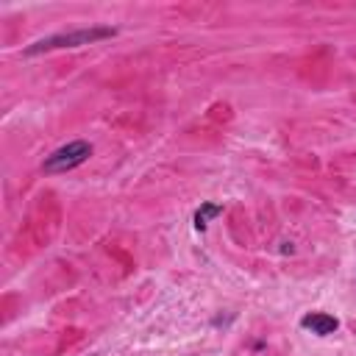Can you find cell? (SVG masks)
<instances>
[{
  "instance_id": "1",
  "label": "cell",
  "mask_w": 356,
  "mask_h": 356,
  "mask_svg": "<svg viewBox=\"0 0 356 356\" xmlns=\"http://www.w3.org/2000/svg\"><path fill=\"white\" fill-rule=\"evenodd\" d=\"M114 28H83V31H72V33H58V36H47L42 42H36L33 47H28V53H39V50H56V47H78V44H92L97 39H108L114 36Z\"/></svg>"
},
{
  "instance_id": "2",
  "label": "cell",
  "mask_w": 356,
  "mask_h": 356,
  "mask_svg": "<svg viewBox=\"0 0 356 356\" xmlns=\"http://www.w3.org/2000/svg\"><path fill=\"white\" fill-rule=\"evenodd\" d=\"M89 156H92V145H89V142H83V139H78V142H70V145H64V147L53 150V153L44 159L42 170H44V172H50V175H53V172H67V170H72V167L83 164Z\"/></svg>"
},
{
  "instance_id": "3",
  "label": "cell",
  "mask_w": 356,
  "mask_h": 356,
  "mask_svg": "<svg viewBox=\"0 0 356 356\" xmlns=\"http://www.w3.org/2000/svg\"><path fill=\"white\" fill-rule=\"evenodd\" d=\"M300 325L306 331L317 334V337H328V334H334L339 328V320L331 317V314H325V312H309V314L300 317Z\"/></svg>"
},
{
  "instance_id": "4",
  "label": "cell",
  "mask_w": 356,
  "mask_h": 356,
  "mask_svg": "<svg viewBox=\"0 0 356 356\" xmlns=\"http://www.w3.org/2000/svg\"><path fill=\"white\" fill-rule=\"evenodd\" d=\"M220 214H222V206H220V203H200V209L195 211V228H197V231H206L209 220H214V217H220Z\"/></svg>"
}]
</instances>
